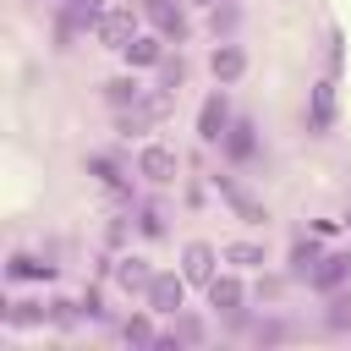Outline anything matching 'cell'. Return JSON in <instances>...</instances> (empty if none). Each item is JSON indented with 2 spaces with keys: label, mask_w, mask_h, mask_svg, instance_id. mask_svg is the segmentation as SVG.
I'll list each match as a JSON object with an SVG mask.
<instances>
[{
  "label": "cell",
  "mask_w": 351,
  "mask_h": 351,
  "mask_svg": "<svg viewBox=\"0 0 351 351\" xmlns=\"http://www.w3.org/2000/svg\"><path fill=\"white\" fill-rule=\"evenodd\" d=\"M126 340H137V346H148V340H154V329H148V324L137 318V324H126Z\"/></svg>",
  "instance_id": "cell-15"
},
{
  "label": "cell",
  "mask_w": 351,
  "mask_h": 351,
  "mask_svg": "<svg viewBox=\"0 0 351 351\" xmlns=\"http://www.w3.org/2000/svg\"><path fill=\"white\" fill-rule=\"evenodd\" d=\"M181 258H186V280H203V285L214 280V247H203V241H192V247H186Z\"/></svg>",
  "instance_id": "cell-5"
},
{
  "label": "cell",
  "mask_w": 351,
  "mask_h": 351,
  "mask_svg": "<svg viewBox=\"0 0 351 351\" xmlns=\"http://www.w3.org/2000/svg\"><path fill=\"white\" fill-rule=\"evenodd\" d=\"M115 280H121L126 291H148V285H154V269H148L143 258H121V263H115Z\"/></svg>",
  "instance_id": "cell-6"
},
{
  "label": "cell",
  "mask_w": 351,
  "mask_h": 351,
  "mask_svg": "<svg viewBox=\"0 0 351 351\" xmlns=\"http://www.w3.org/2000/svg\"><path fill=\"white\" fill-rule=\"evenodd\" d=\"M208 302L225 307V313H236L241 307V280H208Z\"/></svg>",
  "instance_id": "cell-10"
},
{
  "label": "cell",
  "mask_w": 351,
  "mask_h": 351,
  "mask_svg": "<svg viewBox=\"0 0 351 351\" xmlns=\"http://www.w3.org/2000/svg\"><path fill=\"white\" fill-rule=\"evenodd\" d=\"M241 71H247V55H241L236 44H219V49H214V77H219V82H236Z\"/></svg>",
  "instance_id": "cell-4"
},
{
  "label": "cell",
  "mask_w": 351,
  "mask_h": 351,
  "mask_svg": "<svg viewBox=\"0 0 351 351\" xmlns=\"http://www.w3.org/2000/svg\"><path fill=\"white\" fill-rule=\"evenodd\" d=\"M148 16H154L165 33H176V38H181V27H186V22H181V5H170V0H148Z\"/></svg>",
  "instance_id": "cell-12"
},
{
  "label": "cell",
  "mask_w": 351,
  "mask_h": 351,
  "mask_svg": "<svg viewBox=\"0 0 351 351\" xmlns=\"http://www.w3.org/2000/svg\"><path fill=\"white\" fill-rule=\"evenodd\" d=\"M137 170H143L148 181H170V176H176V154H170V148H143Z\"/></svg>",
  "instance_id": "cell-3"
},
{
  "label": "cell",
  "mask_w": 351,
  "mask_h": 351,
  "mask_svg": "<svg viewBox=\"0 0 351 351\" xmlns=\"http://www.w3.org/2000/svg\"><path fill=\"white\" fill-rule=\"evenodd\" d=\"M313 258H318V252H313V241H302V247H296V269L307 274V269H313Z\"/></svg>",
  "instance_id": "cell-16"
},
{
  "label": "cell",
  "mask_w": 351,
  "mask_h": 351,
  "mask_svg": "<svg viewBox=\"0 0 351 351\" xmlns=\"http://www.w3.org/2000/svg\"><path fill=\"white\" fill-rule=\"evenodd\" d=\"M121 55H126L132 66H159V60H165V44H159V38H132Z\"/></svg>",
  "instance_id": "cell-8"
},
{
  "label": "cell",
  "mask_w": 351,
  "mask_h": 351,
  "mask_svg": "<svg viewBox=\"0 0 351 351\" xmlns=\"http://www.w3.org/2000/svg\"><path fill=\"white\" fill-rule=\"evenodd\" d=\"M99 38H104L110 49H126V44H132V11H121V5L104 11V16H99Z\"/></svg>",
  "instance_id": "cell-1"
},
{
  "label": "cell",
  "mask_w": 351,
  "mask_h": 351,
  "mask_svg": "<svg viewBox=\"0 0 351 351\" xmlns=\"http://www.w3.org/2000/svg\"><path fill=\"white\" fill-rule=\"evenodd\" d=\"M148 302H154L159 313H176V307H181V280H170V274H154V285H148Z\"/></svg>",
  "instance_id": "cell-7"
},
{
  "label": "cell",
  "mask_w": 351,
  "mask_h": 351,
  "mask_svg": "<svg viewBox=\"0 0 351 351\" xmlns=\"http://www.w3.org/2000/svg\"><path fill=\"white\" fill-rule=\"evenodd\" d=\"M219 258H230V263L252 269V263H263V247H252V241H225V247H219Z\"/></svg>",
  "instance_id": "cell-13"
},
{
  "label": "cell",
  "mask_w": 351,
  "mask_h": 351,
  "mask_svg": "<svg viewBox=\"0 0 351 351\" xmlns=\"http://www.w3.org/2000/svg\"><path fill=\"white\" fill-rule=\"evenodd\" d=\"M137 99H143V88H137V82H126V77H121V82H110V104H115V110H121V104H137Z\"/></svg>",
  "instance_id": "cell-14"
},
{
  "label": "cell",
  "mask_w": 351,
  "mask_h": 351,
  "mask_svg": "<svg viewBox=\"0 0 351 351\" xmlns=\"http://www.w3.org/2000/svg\"><path fill=\"white\" fill-rule=\"evenodd\" d=\"M49 274H55V263H38V258H27V252L11 258V280H49Z\"/></svg>",
  "instance_id": "cell-11"
},
{
  "label": "cell",
  "mask_w": 351,
  "mask_h": 351,
  "mask_svg": "<svg viewBox=\"0 0 351 351\" xmlns=\"http://www.w3.org/2000/svg\"><path fill=\"white\" fill-rule=\"evenodd\" d=\"M225 121H230V115H225V99H208V104H203V115H197V126H203V137H208V143H219V137H225Z\"/></svg>",
  "instance_id": "cell-9"
},
{
  "label": "cell",
  "mask_w": 351,
  "mask_h": 351,
  "mask_svg": "<svg viewBox=\"0 0 351 351\" xmlns=\"http://www.w3.org/2000/svg\"><path fill=\"white\" fill-rule=\"evenodd\" d=\"M346 274H351V252H335V258H324V269H307V280H313L318 291H335Z\"/></svg>",
  "instance_id": "cell-2"
},
{
  "label": "cell",
  "mask_w": 351,
  "mask_h": 351,
  "mask_svg": "<svg viewBox=\"0 0 351 351\" xmlns=\"http://www.w3.org/2000/svg\"><path fill=\"white\" fill-rule=\"evenodd\" d=\"M329 318H335V324H346V318H351V296H340V302H335V313H329Z\"/></svg>",
  "instance_id": "cell-17"
}]
</instances>
